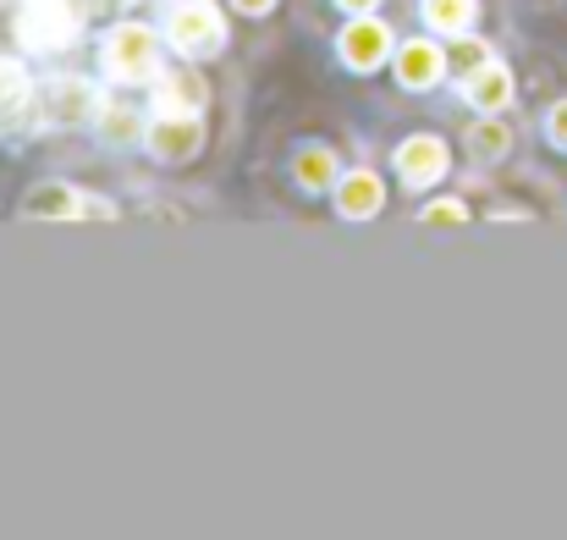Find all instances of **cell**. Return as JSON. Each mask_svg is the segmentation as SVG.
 I'll use <instances>...</instances> for the list:
<instances>
[{
    "instance_id": "6da1fadb",
    "label": "cell",
    "mask_w": 567,
    "mask_h": 540,
    "mask_svg": "<svg viewBox=\"0 0 567 540\" xmlns=\"http://www.w3.org/2000/svg\"><path fill=\"white\" fill-rule=\"evenodd\" d=\"M17 39L33 50V55H55L78 39V11L72 0H22L17 11Z\"/></svg>"
},
{
    "instance_id": "7a4b0ae2",
    "label": "cell",
    "mask_w": 567,
    "mask_h": 540,
    "mask_svg": "<svg viewBox=\"0 0 567 540\" xmlns=\"http://www.w3.org/2000/svg\"><path fill=\"white\" fill-rule=\"evenodd\" d=\"M166 39H172L183 55H209V50H220L226 22H220V11H215L209 0H172V11H166Z\"/></svg>"
},
{
    "instance_id": "3957f363",
    "label": "cell",
    "mask_w": 567,
    "mask_h": 540,
    "mask_svg": "<svg viewBox=\"0 0 567 540\" xmlns=\"http://www.w3.org/2000/svg\"><path fill=\"white\" fill-rule=\"evenodd\" d=\"M105 67H111L116 83H144V78H155V33H150L144 22L116 28L111 44H105Z\"/></svg>"
},
{
    "instance_id": "277c9868",
    "label": "cell",
    "mask_w": 567,
    "mask_h": 540,
    "mask_svg": "<svg viewBox=\"0 0 567 540\" xmlns=\"http://www.w3.org/2000/svg\"><path fill=\"white\" fill-rule=\"evenodd\" d=\"M94 111H105V105H100V89H94L89 78H50V83H44V122L78 128V122H89Z\"/></svg>"
},
{
    "instance_id": "5b68a950",
    "label": "cell",
    "mask_w": 567,
    "mask_h": 540,
    "mask_svg": "<svg viewBox=\"0 0 567 540\" xmlns=\"http://www.w3.org/2000/svg\"><path fill=\"white\" fill-rule=\"evenodd\" d=\"M396 172H402V182H413V187L435 182L446 172V144H441V139H408V144L396 150Z\"/></svg>"
},
{
    "instance_id": "8992f818",
    "label": "cell",
    "mask_w": 567,
    "mask_h": 540,
    "mask_svg": "<svg viewBox=\"0 0 567 540\" xmlns=\"http://www.w3.org/2000/svg\"><path fill=\"white\" fill-rule=\"evenodd\" d=\"M204 100H209V89H204V78L198 72H172V78H161V94H155V111L161 116H193V111H204Z\"/></svg>"
},
{
    "instance_id": "52a82bcc",
    "label": "cell",
    "mask_w": 567,
    "mask_h": 540,
    "mask_svg": "<svg viewBox=\"0 0 567 540\" xmlns=\"http://www.w3.org/2000/svg\"><path fill=\"white\" fill-rule=\"evenodd\" d=\"M150 150H155L161 161H188L193 150H198V122H193V116H161V122L150 128Z\"/></svg>"
},
{
    "instance_id": "ba28073f",
    "label": "cell",
    "mask_w": 567,
    "mask_h": 540,
    "mask_svg": "<svg viewBox=\"0 0 567 540\" xmlns=\"http://www.w3.org/2000/svg\"><path fill=\"white\" fill-rule=\"evenodd\" d=\"M441 72H446V55H441L435 44H424V39L402 44V55H396V78H402L408 89H430Z\"/></svg>"
},
{
    "instance_id": "9c48e42d",
    "label": "cell",
    "mask_w": 567,
    "mask_h": 540,
    "mask_svg": "<svg viewBox=\"0 0 567 540\" xmlns=\"http://www.w3.org/2000/svg\"><path fill=\"white\" fill-rule=\"evenodd\" d=\"M380 198H385V187H380L375 172H353V177L337 182V204H342V215H348V221H364V215H375Z\"/></svg>"
},
{
    "instance_id": "30bf717a",
    "label": "cell",
    "mask_w": 567,
    "mask_h": 540,
    "mask_svg": "<svg viewBox=\"0 0 567 540\" xmlns=\"http://www.w3.org/2000/svg\"><path fill=\"white\" fill-rule=\"evenodd\" d=\"M28 105H33V89H28L22 67L0 61V128H22L28 122Z\"/></svg>"
},
{
    "instance_id": "8fae6325",
    "label": "cell",
    "mask_w": 567,
    "mask_h": 540,
    "mask_svg": "<svg viewBox=\"0 0 567 540\" xmlns=\"http://www.w3.org/2000/svg\"><path fill=\"white\" fill-rule=\"evenodd\" d=\"M468 100H474L480 111H502V105L513 100V78H507V67H502V61H485V67L468 78Z\"/></svg>"
},
{
    "instance_id": "7c38bea8",
    "label": "cell",
    "mask_w": 567,
    "mask_h": 540,
    "mask_svg": "<svg viewBox=\"0 0 567 540\" xmlns=\"http://www.w3.org/2000/svg\"><path fill=\"white\" fill-rule=\"evenodd\" d=\"M385 44H391V39H385V28H380V22H353V28L342 33V55H348L353 67H364V72L385 55Z\"/></svg>"
},
{
    "instance_id": "4fadbf2b",
    "label": "cell",
    "mask_w": 567,
    "mask_h": 540,
    "mask_svg": "<svg viewBox=\"0 0 567 540\" xmlns=\"http://www.w3.org/2000/svg\"><path fill=\"white\" fill-rule=\"evenodd\" d=\"M474 11H480V0H424V22L441 33H463L474 22Z\"/></svg>"
},
{
    "instance_id": "5bb4252c",
    "label": "cell",
    "mask_w": 567,
    "mask_h": 540,
    "mask_svg": "<svg viewBox=\"0 0 567 540\" xmlns=\"http://www.w3.org/2000/svg\"><path fill=\"white\" fill-rule=\"evenodd\" d=\"M78 198H83V193L44 182V187H33V193H28V215H78V210H83Z\"/></svg>"
},
{
    "instance_id": "9a60e30c",
    "label": "cell",
    "mask_w": 567,
    "mask_h": 540,
    "mask_svg": "<svg viewBox=\"0 0 567 540\" xmlns=\"http://www.w3.org/2000/svg\"><path fill=\"white\" fill-rule=\"evenodd\" d=\"M507 144H513V139H507L502 122H474V133H468V150H474L480 161H502Z\"/></svg>"
},
{
    "instance_id": "2e32d148",
    "label": "cell",
    "mask_w": 567,
    "mask_h": 540,
    "mask_svg": "<svg viewBox=\"0 0 567 540\" xmlns=\"http://www.w3.org/2000/svg\"><path fill=\"white\" fill-rule=\"evenodd\" d=\"M298 182H303V187L337 182V155H331V150H303V155H298Z\"/></svg>"
},
{
    "instance_id": "e0dca14e",
    "label": "cell",
    "mask_w": 567,
    "mask_h": 540,
    "mask_svg": "<svg viewBox=\"0 0 567 540\" xmlns=\"http://www.w3.org/2000/svg\"><path fill=\"white\" fill-rule=\"evenodd\" d=\"M485 61H491V50H485L480 39H457V44H452V55H446V67H452V72H463V78H474Z\"/></svg>"
},
{
    "instance_id": "ac0fdd59",
    "label": "cell",
    "mask_w": 567,
    "mask_h": 540,
    "mask_svg": "<svg viewBox=\"0 0 567 540\" xmlns=\"http://www.w3.org/2000/svg\"><path fill=\"white\" fill-rule=\"evenodd\" d=\"M100 133H105V139H133V133H138V116L116 105V111H105V122H100Z\"/></svg>"
},
{
    "instance_id": "d6986e66",
    "label": "cell",
    "mask_w": 567,
    "mask_h": 540,
    "mask_svg": "<svg viewBox=\"0 0 567 540\" xmlns=\"http://www.w3.org/2000/svg\"><path fill=\"white\" fill-rule=\"evenodd\" d=\"M424 221H463V204H457V198H452V204H430Z\"/></svg>"
},
{
    "instance_id": "ffe728a7",
    "label": "cell",
    "mask_w": 567,
    "mask_h": 540,
    "mask_svg": "<svg viewBox=\"0 0 567 540\" xmlns=\"http://www.w3.org/2000/svg\"><path fill=\"white\" fill-rule=\"evenodd\" d=\"M551 139H557V144L567 150V100L557 105V111H551Z\"/></svg>"
},
{
    "instance_id": "44dd1931",
    "label": "cell",
    "mask_w": 567,
    "mask_h": 540,
    "mask_svg": "<svg viewBox=\"0 0 567 540\" xmlns=\"http://www.w3.org/2000/svg\"><path fill=\"white\" fill-rule=\"evenodd\" d=\"M243 11H265V6H276V0H237Z\"/></svg>"
},
{
    "instance_id": "7402d4cb",
    "label": "cell",
    "mask_w": 567,
    "mask_h": 540,
    "mask_svg": "<svg viewBox=\"0 0 567 540\" xmlns=\"http://www.w3.org/2000/svg\"><path fill=\"white\" fill-rule=\"evenodd\" d=\"M342 6H348V11H370L375 0H342Z\"/></svg>"
}]
</instances>
